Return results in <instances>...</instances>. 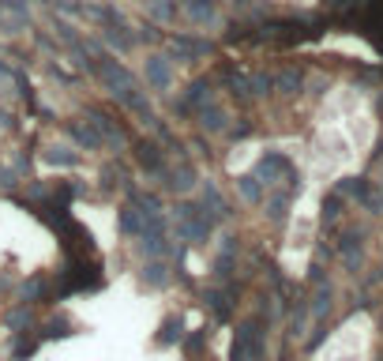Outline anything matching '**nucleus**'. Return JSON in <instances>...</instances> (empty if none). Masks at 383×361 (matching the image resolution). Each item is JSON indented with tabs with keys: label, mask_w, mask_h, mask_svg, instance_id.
Returning <instances> with one entry per match:
<instances>
[{
	"label": "nucleus",
	"mask_w": 383,
	"mask_h": 361,
	"mask_svg": "<svg viewBox=\"0 0 383 361\" xmlns=\"http://www.w3.org/2000/svg\"><path fill=\"white\" fill-rule=\"evenodd\" d=\"M263 358V331L259 323H245L233 339V361H259Z\"/></svg>",
	"instance_id": "f257e3e1"
},
{
	"label": "nucleus",
	"mask_w": 383,
	"mask_h": 361,
	"mask_svg": "<svg viewBox=\"0 0 383 361\" xmlns=\"http://www.w3.org/2000/svg\"><path fill=\"white\" fill-rule=\"evenodd\" d=\"M293 166H289L286 154H278V151H270L259 159V170H256V177H263V184H275V177H282V173H289Z\"/></svg>",
	"instance_id": "f03ea898"
},
{
	"label": "nucleus",
	"mask_w": 383,
	"mask_h": 361,
	"mask_svg": "<svg viewBox=\"0 0 383 361\" xmlns=\"http://www.w3.org/2000/svg\"><path fill=\"white\" fill-rule=\"evenodd\" d=\"M361 230H350V234H342V241H339V252H342V260H345V267H357L361 264Z\"/></svg>",
	"instance_id": "7ed1b4c3"
},
{
	"label": "nucleus",
	"mask_w": 383,
	"mask_h": 361,
	"mask_svg": "<svg viewBox=\"0 0 383 361\" xmlns=\"http://www.w3.org/2000/svg\"><path fill=\"white\" fill-rule=\"evenodd\" d=\"M147 76H151V83L158 90H165V87H170V61H165V57H151V61H147Z\"/></svg>",
	"instance_id": "20e7f679"
},
{
	"label": "nucleus",
	"mask_w": 383,
	"mask_h": 361,
	"mask_svg": "<svg viewBox=\"0 0 383 361\" xmlns=\"http://www.w3.org/2000/svg\"><path fill=\"white\" fill-rule=\"evenodd\" d=\"M237 184H241V192H245V200L259 203V196H263V188H259V177H241Z\"/></svg>",
	"instance_id": "39448f33"
},
{
	"label": "nucleus",
	"mask_w": 383,
	"mask_h": 361,
	"mask_svg": "<svg viewBox=\"0 0 383 361\" xmlns=\"http://www.w3.org/2000/svg\"><path fill=\"white\" fill-rule=\"evenodd\" d=\"M143 279L151 282V286H162V282H165V267H162V264H151V267L143 271Z\"/></svg>",
	"instance_id": "423d86ee"
}]
</instances>
